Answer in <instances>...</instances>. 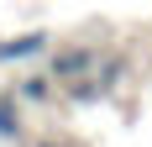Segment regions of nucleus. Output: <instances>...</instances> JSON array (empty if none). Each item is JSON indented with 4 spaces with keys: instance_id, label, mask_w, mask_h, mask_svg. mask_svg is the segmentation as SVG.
I'll return each instance as SVG.
<instances>
[{
    "instance_id": "nucleus-1",
    "label": "nucleus",
    "mask_w": 152,
    "mask_h": 147,
    "mask_svg": "<svg viewBox=\"0 0 152 147\" xmlns=\"http://www.w3.org/2000/svg\"><path fill=\"white\" fill-rule=\"evenodd\" d=\"M42 47H47V32L11 37V42H0V63H11V58H31V53H42Z\"/></svg>"
},
{
    "instance_id": "nucleus-2",
    "label": "nucleus",
    "mask_w": 152,
    "mask_h": 147,
    "mask_svg": "<svg viewBox=\"0 0 152 147\" xmlns=\"http://www.w3.org/2000/svg\"><path fill=\"white\" fill-rule=\"evenodd\" d=\"M79 68H89V53H84V47H74V53H63L53 74H58V79H68V74H79Z\"/></svg>"
},
{
    "instance_id": "nucleus-3",
    "label": "nucleus",
    "mask_w": 152,
    "mask_h": 147,
    "mask_svg": "<svg viewBox=\"0 0 152 147\" xmlns=\"http://www.w3.org/2000/svg\"><path fill=\"white\" fill-rule=\"evenodd\" d=\"M16 132H21V116H16V105L5 100L0 105V137H16Z\"/></svg>"
}]
</instances>
